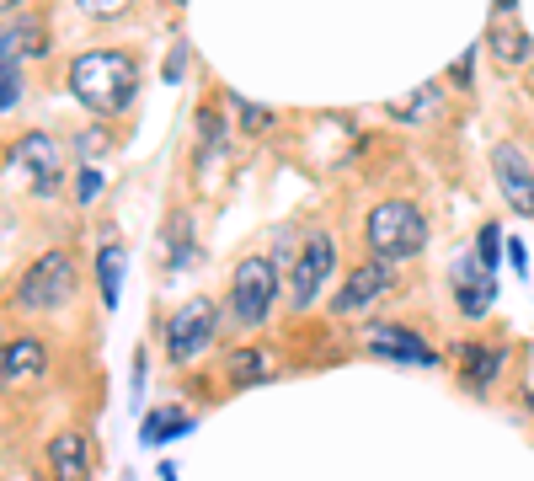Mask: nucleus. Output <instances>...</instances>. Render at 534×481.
I'll return each instance as SVG.
<instances>
[{
    "label": "nucleus",
    "mask_w": 534,
    "mask_h": 481,
    "mask_svg": "<svg viewBox=\"0 0 534 481\" xmlns=\"http://www.w3.org/2000/svg\"><path fill=\"white\" fill-rule=\"evenodd\" d=\"M332 262H337V252H332V236H310L305 241V252H300V268H294V284H289V300H294V310H305V305H316V294H321V284H326V273H332Z\"/></svg>",
    "instance_id": "nucleus-7"
},
{
    "label": "nucleus",
    "mask_w": 534,
    "mask_h": 481,
    "mask_svg": "<svg viewBox=\"0 0 534 481\" xmlns=\"http://www.w3.org/2000/svg\"><path fill=\"white\" fill-rule=\"evenodd\" d=\"M433 107H438V86H422L417 97L396 102V107H390V113H396V118H422V113H433Z\"/></svg>",
    "instance_id": "nucleus-20"
},
{
    "label": "nucleus",
    "mask_w": 534,
    "mask_h": 481,
    "mask_svg": "<svg viewBox=\"0 0 534 481\" xmlns=\"http://www.w3.org/2000/svg\"><path fill=\"white\" fill-rule=\"evenodd\" d=\"M454 294H460L465 316H486L492 300H497L492 268H481V257H460V268H454Z\"/></svg>",
    "instance_id": "nucleus-10"
},
{
    "label": "nucleus",
    "mask_w": 534,
    "mask_h": 481,
    "mask_svg": "<svg viewBox=\"0 0 534 481\" xmlns=\"http://www.w3.org/2000/svg\"><path fill=\"white\" fill-rule=\"evenodd\" d=\"M0 38H6L11 59H17V54H43V27L38 22H17L11 33H0Z\"/></svg>",
    "instance_id": "nucleus-19"
},
{
    "label": "nucleus",
    "mask_w": 534,
    "mask_h": 481,
    "mask_svg": "<svg viewBox=\"0 0 534 481\" xmlns=\"http://www.w3.org/2000/svg\"><path fill=\"white\" fill-rule=\"evenodd\" d=\"M497 369H502V348L497 343L465 348V380H470V391H486V385L497 380Z\"/></svg>",
    "instance_id": "nucleus-15"
},
{
    "label": "nucleus",
    "mask_w": 534,
    "mask_h": 481,
    "mask_svg": "<svg viewBox=\"0 0 534 481\" xmlns=\"http://www.w3.org/2000/svg\"><path fill=\"white\" fill-rule=\"evenodd\" d=\"M369 246L380 262H401V257H417L422 246H428V220H422L417 204H406V198H385V204H374L369 214Z\"/></svg>",
    "instance_id": "nucleus-2"
},
{
    "label": "nucleus",
    "mask_w": 534,
    "mask_h": 481,
    "mask_svg": "<svg viewBox=\"0 0 534 481\" xmlns=\"http://www.w3.org/2000/svg\"><path fill=\"white\" fill-rule=\"evenodd\" d=\"M235 107H241L246 129H273V113H267V107H251V102H241V97H235Z\"/></svg>",
    "instance_id": "nucleus-23"
},
{
    "label": "nucleus",
    "mask_w": 534,
    "mask_h": 481,
    "mask_svg": "<svg viewBox=\"0 0 534 481\" xmlns=\"http://www.w3.org/2000/svg\"><path fill=\"white\" fill-rule=\"evenodd\" d=\"M193 428V417L177 412V407H161V412H150L145 417V444H161V439H177V433Z\"/></svg>",
    "instance_id": "nucleus-17"
},
{
    "label": "nucleus",
    "mask_w": 534,
    "mask_h": 481,
    "mask_svg": "<svg viewBox=\"0 0 534 481\" xmlns=\"http://www.w3.org/2000/svg\"><path fill=\"white\" fill-rule=\"evenodd\" d=\"M22 97V81H17V59L0 54V107H17Z\"/></svg>",
    "instance_id": "nucleus-21"
},
{
    "label": "nucleus",
    "mask_w": 534,
    "mask_h": 481,
    "mask_svg": "<svg viewBox=\"0 0 534 481\" xmlns=\"http://www.w3.org/2000/svg\"><path fill=\"white\" fill-rule=\"evenodd\" d=\"M0 54H11V49H6V38H0Z\"/></svg>",
    "instance_id": "nucleus-27"
},
{
    "label": "nucleus",
    "mask_w": 534,
    "mask_h": 481,
    "mask_svg": "<svg viewBox=\"0 0 534 481\" xmlns=\"http://www.w3.org/2000/svg\"><path fill=\"white\" fill-rule=\"evenodd\" d=\"M11 161H17V166H33L38 182H43V177H59V145H54L49 134H22V145L11 150Z\"/></svg>",
    "instance_id": "nucleus-14"
},
{
    "label": "nucleus",
    "mask_w": 534,
    "mask_h": 481,
    "mask_svg": "<svg viewBox=\"0 0 534 481\" xmlns=\"http://www.w3.org/2000/svg\"><path fill=\"white\" fill-rule=\"evenodd\" d=\"M214 321H219V310L209 300H187L177 316H171V327H166V348H171V359L187 364V359H198L203 348L214 343Z\"/></svg>",
    "instance_id": "nucleus-5"
},
{
    "label": "nucleus",
    "mask_w": 534,
    "mask_h": 481,
    "mask_svg": "<svg viewBox=\"0 0 534 481\" xmlns=\"http://www.w3.org/2000/svg\"><path fill=\"white\" fill-rule=\"evenodd\" d=\"M273 294H278V268H273L267 257H246L241 268H235V278H230V305H235V316H241L246 327L273 310Z\"/></svg>",
    "instance_id": "nucleus-4"
},
{
    "label": "nucleus",
    "mask_w": 534,
    "mask_h": 481,
    "mask_svg": "<svg viewBox=\"0 0 534 481\" xmlns=\"http://www.w3.org/2000/svg\"><path fill=\"white\" fill-rule=\"evenodd\" d=\"M390 289V262H358V268L342 278V294H337V316H358V310H369L374 300H380V294Z\"/></svg>",
    "instance_id": "nucleus-8"
},
{
    "label": "nucleus",
    "mask_w": 534,
    "mask_h": 481,
    "mask_svg": "<svg viewBox=\"0 0 534 481\" xmlns=\"http://www.w3.org/2000/svg\"><path fill=\"white\" fill-rule=\"evenodd\" d=\"M508 262H513V268H518V273H529V262H524V246H518V241L508 246Z\"/></svg>",
    "instance_id": "nucleus-26"
},
{
    "label": "nucleus",
    "mask_w": 534,
    "mask_h": 481,
    "mask_svg": "<svg viewBox=\"0 0 534 481\" xmlns=\"http://www.w3.org/2000/svg\"><path fill=\"white\" fill-rule=\"evenodd\" d=\"M273 375V353L267 348H241L230 359V385H251V380H267Z\"/></svg>",
    "instance_id": "nucleus-16"
},
{
    "label": "nucleus",
    "mask_w": 534,
    "mask_h": 481,
    "mask_svg": "<svg viewBox=\"0 0 534 481\" xmlns=\"http://www.w3.org/2000/svg\"><path fill=\"white\" fill-rule=\"evenodd\" d=\"M198 129L203 139H219V113H198Z\"/></svg>",
    "instance_id": "nucleus-25"
},
{
    "label": "nucleus",
    "mask_w": 534,
    "mask_h": 481,
    "mask_svg": "<svg viewBox=\"0 0 534 481\" xmlns=\"http://www.w3.org/2000/svg\"><path fill=\"white\" fill-rule=\"evenodd\" d=\"M492 43H497V59H502V65H518V59H529V33H524V22H518L508 6L492 11Z\"/></svg>",
    "instance_id": "nucleus-13"
},
{
    "label": "nucleus",
    "mask_w": 534,
    "mask_h": 481,
    "mask_svg": "<svg viewBox=\"0 0 534 481\" xmlns=\"http://www.w3.org/2000/svg\"><path fill=\"white\" fill-rule=\"evenodd\" d=\"M49 465H54V481H86L91 476V455H86V439L81 433H54L49 439Z\"/></svg>",
    "instance_id": "nucleus-12"
},
{
    "label": "nucleus",
    "mask_w": 534,
    "mask_h": 481,
    "mask_svg": "<svg viewBox=\"0 0 534 481\" xmlns=\"http://www.w3.org/2000/svg\"><path fill=\"white\" fill-rule=\"evenodd\" d=\"M38 481H43V476H38Z\"/></svg>",
    "instance_id": "nucleus-28"
},
{
    "label": "nucleus",
    "mask_w": 534,
    "mask_h": 481,
    "mask_svg": "<svg viewBox=\"0 0 534 481\" xmlns=\"http://www.w3.org/2000/svg\"><path fill=\"white\" fill-rule=\"evenodd\" d=\"M70 91L91 107V113L113 118V113H123V107L134 102V91H139V65H134L129 54H107V49L81 54V59L70 65Z\"/></svg>",
    "instance_id": "nucleus-1"
},
{
    "label": "nucleus",
    "mask_w": 534,
    "mask_h": 481,
    "mask_svg": "<svg viewBox=\"0 0 534 481\" xmlns=\"http://www.w3.org/2000/svg\"><path fill=\"white\" fill-rule=\"evenodd\" d=\"M49 369V348L38 337H17V343L0 348V385H17V380H33Z\"/></svg>",
    "instance_id": "nucleus-11"
},
{
    "label": "nucleus",
    "mask_w": 534,
    "mask_h": 481,
    "mask_svg": "<svg viewBox=\"0 0 534 481\" xmlns=\"http://www.w3.org/2000/svg\"><path fill=\"white\" fill-rule=\"evenodd\" d=\"M118 273H123V246L107 241L102 252H97V284H102V300L107 305H118Z\"/></svg>",
    "instance_id": "nucleus-18"
},
{
    "label": "nucleus",
    "mask_w": 534,
    "mask_h": 481,
    "mask_svg": "<svg viewBox=\"0 0 534 481\" xmlns=\"http://www.w3.org/2000/svg\"><path fill=\"white\" fill-rule=\"evenodd\" d=\"M476 257H481V268H497V230H492V225L481 230V241H476Z\"/></svg>",
    "instance_id": "nucleus-24"
},
{
    "label": "nucleus",
    "mask_w": 534,
    "mask_h": 481,
    "mask_svg": "<svg viewBox=\"0 0 534 481\" xmlns=\"http://www.w3.org/2000/svg\"><path fill=\"white\" fill-rule=\"evenodd\" d=\"M492 172H497V188L513 204V214H534V166H529V155L502 139L492 150Z\"/></svg>",
    "instance_id": "nucleus-6"
},
{
    "label": "nucleus",
    "mask_w": 534,
    "mask_h": 481,
    "mask_svg": "<svg viewBox=\"0 0 534 481\" xmlns=\"http://www.w3.org/2000/svg\"><path fill=\"white\" fill-rule=\"evenodd\" d=\"M97 193H102V172H97V166L75 172V198H81V204H97Z\"/></svg>",
    "instance_id": "nucleus-22"
},
{
    "label": "nucleus",
    "mask_w": 534,
    "mask_h": 481,
    "mask_svg": "<svg viewBox=\"0 0 534 481\" xmlns=\"http://www.w3.org/2000/svg\"><path fill=\"white\" fill-rule=\"evenodd\" d=\"M75 294V262L65 252H43L38 262H27V273L17 278V310H54Z\"/></svg>",
    "instance_id": "nucleus-3"
},
{
    "label": "nucleus",
    "mask_w": 534,
    "mask_h": 481,
    "mask_svg": "<svg viewBox=\"0 0 534 481\" xmlns=\"http://www.w3.org/2000/svg\"><path fill=\"white\" fill-rule=\"evenodd\" d=\"M364 343L380 353V359H396V364H438V353L422 343L417 332H406V327H369Z\"/></svg>",
    "instance_id": "nucleus-9"
}]
</instances>
